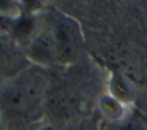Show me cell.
Segmentation results:
<instances>
[{
	"instance_id": "8992f818",
	"label": "cell",
	"mask_w": 147,
	"mask_h": 130,
	"mask_svg": "<svg viewBox=\"0 0 147 130\" xmlns=\"http://www.w3.org/2000/svg\"><path fill=\"white\" fill-rule=\"evenodd\" d=\"M98 110L101 116L109 122H122L128 114V105L106 92L98 98Z\"/></svg>"
},
{
	"instance_id": "3957f363",
	"label": "cell",
	"mask_w": 147,
	"mask_h": 130,
	"mask_svg": "<svg viewBox=\"0 0 147 130\" xmlns=\"http://www.w3.org/2000/svg\"><path fill=\"white\" fill-rule=\"evenodd\" d=\"M24 52H26L27 60L38 68H49V67L59 63L51 32L40 30L33 37V40L26 46Z\"/></svg>"
},
{
	"instance_id": "277c9868",
	"label": "cell",
	"mask_w": 147,
	"mask_h": 130,
	"mask_svg": "<svg viewBox=\"0 0 147 130\" xmlns=\"http://www.w3.org/2000/svg\"><path fill=\"white\" fill-rule=\"evenodd\" d=\"M27 62L22 48L10 35L0 33V75H3L5 79L11 78L27 68Z\"/></svg>"
},
{
	"instance_id": "ba28073f",
	"label": "cell",
	"mask_w": 147,
	"mask_h": 130,
	"mask_svg": "<svg viewBox=\"0 0 147 130\" xmlns=\"http://www.w3.org/2000/svg\"><path fill=\"white\" fill-rule=\"evenodd\" d=\"M36 130H54V127H52V125H49V124H45V125L38 127Z\"/></svg>"
},
{
	"instance_id": "52a82bcc",
	"label": "cell",
	"mask_w": 147,
	"mask_h": 130,
	"mask_svg": "<svg viewBox=\"0 0 147 130\" xmlns=\"http://www.w3.org/2000/svg\"><path fill=\"white\" fill-rule=\"evenodd\" d=\"M109 94L114 95L115 98L122 100L123 103H130L131 101V89L128 81L122 75H112L111 81H109Z\"/></svg>"
},
{
	"instance_id": "6da1fadb",
	"label": "cell",
	"mask_w": 147,
	"mask_h": 130,
	"mask_svg": "<svg viewBox=\"0 0 147 130\" xmlns=\"http://www.w3.org/2000/svg\"><path fill=\"white\" fill-rule=\"evenodd\" d=\"M48 79L43 68L29 65L0 84V122L16 130L30 124L46 101Z\"/></svg>"
},
{
	"instance_id": "5b68a950",
	"label": "cell",
	"mask_w": 147,
	"mask_h": 130,
	"mask_svg": "<svg viewBox=\"0 0 147 130\" xmlns=\"http://www.w3.org/2000/svg\"><path fill=\"white\" fill-rule=\"evenodd\" d=\"M38 29H36V21L32 14H18L14 18V22L11 25L10 30V37L19 44L22 49H26V46L33 40L36 33H38Z\"/></svg>"
},
{
	"instance_id": "7a4b0ae2",
	"label": "cell",
	"mask_w": 147,
	"mask_h": 130,
	"mask_svg": "<svg viewBox=\"0 0 147 130\" xmlns=\"http://www.w3.org/2000/svg\"><path fill=\"white\" fill-rule=\"evenodd\" d=\"M51 35H52V40H54V46H55V52H57L59 63L71 62V60L76 57L78 48H79L78 29H74L70 21L60 19V21L55 22Z\"/></svg>"
}]
</instances>
